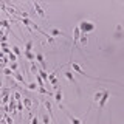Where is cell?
I'll return each mask as SVG.
<instances>
[{"mask_svg": "<svg viewBox=\"0 0 124 124\" xmlns=\"http://www.w3.org/2000/svg\"><path fill=\"white\" fill-rule=\"evenodd\" d=\"M78 28H79L81 34H85V36H87L88 33L95 31L96 25H95L93 22H90V20H81V22H79V25H78Z\"/></svg>", "mask_w": 124, "mask_h": 124, "instance_id": "6da1fadb", "label": "cell"}, {"mask_svg": "<svg viewBox=\"0 0 124 124\" xmlns=\"http://www.w3.org/2000/svg\"><path fill=\"white\" fill-rule=\"evenodd\" d=\"M108 98H110V93H108L107 90H104L102 96H101V99H99V108H102L104 106H106V102L108 101Z\"/></svg>", "mask_w": 124, "mask_h": 124, "instance_id": "7a4b0ae2", "label": "cell"}, {"mask_svg": "<svg viewBox=\"0 0 124 124\" xmlns=\"http://www.w3.org/2000/svg\"><path fill=\"white\" fill-rule=\"evenodd\" d=\"M70 65H71V68H73V70H75V71H76V73H79V75H82V76H87V73H85V71H84V70H82V68H81V65H79V64H78V62H71V64H70Z\"/></svg>", "mask_w": 124, "mask_h": 124, "instance_id": "3957f363", "label": "cell"}, {"mask_svg": "<svg viewBox=\"0 0 124 124\" xmlns=\"http://www.w3.org/2000/svg\"><path fill=\"white\" fill-rule=\"evenodd\" d=\"M54 101L57 104H62V90L59 87H56V92H54Z\"/></svg>", "mask_w": 124, "mask_h": 124, "instance_id": "277c9868", "label": "cell"}, {"mask_svg": "<svg viewBox=\"0 0 124 124\" xmlns=\"http://www.w3.org/2000/svg\"><path fill=\"white\" fill-rule=\"evenodd\" d=\"M33 6H34V8H36V11H37V14H39V16H40V17H42V19H45V17H46V16H45V13H44V9H42V6H40V3H37V2H34V3H33Z\"/></svg>", "mask_w": 124, "mask_h": 124, "instance_id": "5b68a950", "label": "cell"}, {"mask_svg": "<svg viewBox=\"0 0 124 124\" xmlns=\"http://www.w3.org/2000/svg\"><path fill=\"white\" fill-rule=\"evenodd\" d=\"M34 61H37L39 64H40V68H42V70L45 68V62H44V56H42L40 53H36V56H34Z\"/></svg>", "mask_w": 124, "mask_h": 124, "instance_id": "8992f818", "label": "cell"}, {"mask_svg": "<svg viewBox=\"0 0 124 124\" xmlns=\"http://www.w3.org/2000/svg\"><path fill=\"white\" fill-rule=\"evenodd\" d=\"M79 37H81V31H79V28H78V25H76L75 26V31H73V40H75V45L78 44Z\"/></svg>", "mask_w": 124, "mask_h": 124, "instance_id": "52a82bcc", "label": "cell"}, {"mask_svg": "<svg viewBox=\"0 0 124 124\" xmlns=\"http://www.w3.org/2000/svg\"><path fill=\"white\" fill-rule=\"evenodd\" d=\"M64 76L68 79V82H71V84H75V82H76V79H75V76H73V73H71V71H65V73H64Z\"/></svg>", "mask_w": 124, "mask_h": 124, "instance_id": "ba28073f", "label": "cell"}, {"mask_svg": "<svg viewBox=\"0 0 124 124\" xmlns=\"http://www.w3.org/2000/svg\"><path fill=\"white\" fill-rule=\"evenodd\" d=\"M67 116H68V119H70V123H71V124H82V121H81L79 118H75V116H71L68 112H67Z\"/></svg>", "mask_w": 124, "mask_h": 124, "instance_id": "9c48e42d", "label": "cell"}, {"mask_svg": "<svg viewBox=\"0 0 124 124\" xmlns=\"http://www.w3.org/2000/svg\"><path fill=\"white\" fill-rule=\"evenodd\" d=\"M79 40H81V45H82V48H85V46H87V44H88V40H87V36H85V34H81Z\"/></svg>", "mask_w": 124, "mask_h": 124, "instance_id": "30bf717a", "label": "cell"}, {"mask_svg": "<svg viewBox=\"0 0 124 124\" xmlns=\"http://www.w3.org/2000/svg\"><path fill=\"white\" fill-rule=\"evenodd\" d=\"M13 76H14V78H16V79H17L20 84H23V85H25V79H23V76H22V75H19V73H14Z\"/></svg>", "mask_w": 124, "mask_h": 124, "instance_id": "8fae6325", "label": "cell"}, {"mask_svg": "<svg viewBox=\"0 0 124 124\" xmlns=\"http://www.w3.org/2000/svg\"><path fill=\"white\" fill-rule=\"evenodd\" d=\"M45 108H46V112H48V115L51 116V102H50V101H45Z\"/></svg>", "mask_w": 124, "mask_h": 124, "instance_id": "7c38bea8", "label": "cell"}, {"mask_svg": "<svg viewBox=\"0 0 124 124\" xmlns=\"http://www.w3.org/2000/svg\"><path fill=\"white\" fill-rule=\"evenodd\" d=\"M101 96H102V92H96L95 93V96H93V101H98V102H99V99H101Z\"/></svg>", "mask_w": 124, "mask_h": 124, "instance_id": "4fadbf2b", "label": "cell"}, {"mask_svg": "<svg viewBox=\"0 0 124 124\" xmlns=\"http://www.w3.org/2000/svg\"><path fill=\"white\" fill-rule=\"evenodd\" d=\"M23 101H25V106H26V108H28V110H31V104H33V102H31V98H25Z\"/></svg>", "mask_w": 124, "mask_h": 124, "instance_id": "5bb4252c", "label": "cell"}, {"mask_svg": "<svg viewBox=\"0 0 124 124\" xmlns=\"http://www.w3.org/2000/svg\"><path fill=\"white\" fill-rule=\"evenodd\" d=\"M31 48H33V42L28 40V42H26V45H25V51H31Z\"/></svg>", "mask_w": 124, "mask_h": 124, "instance_id": "9a60e30c", "label": "cell"}, {"mask_svg": "<svg viewBox=\"0 0 124 124\" xmlns=\"http://www.w3.org/2000/svg\"><path fill=\"white\" fill-rule=\"evenodd\" d=\"M26 87L30 88V90H37V84L36 82H31V84H28Z\"/></svg>", "mask_w": 124, "mask_h": 124, "instance_id": "2e32d148", "label": "cell"}, {"mask_svg": "<svg viewBox=\"0 0 124 124\" xmlns=\"http://www.w3.org/2000/svg\"><path fill=\"white\" fill-rule=\"evenodd\" d=\"M13 50H14V56L16 57L20 56V48H19V46H13Z\"/></svg>", "mask_w": 124, "mask_h": 124, "instance_id": "e0dca14e", "label": "cell"}, {"mask_svg": "<svg viewBox=\"0 0 124 124\" xmlns=\"http://www.w3.org/2000/svg\"><path fill=\"white\" fill-rule=\"evenodd\" d=\"M44 124H50V115L48 113L44 115Z\"/></svg>", "mask_w": 124, "mask_h": 124, "instance_id": "ac0fdd59", "label": "cell"}, {"mask_svg": "<svg viewBox=\"0 0 124 124\" xmlns=\"http://www.w3.org/2000/svg\"><path fill=\"white\" fill-rule=\"evenodd\" d=\"M61 34H62V33H61L59 30H51V37H53V36H61Z\"/></svg>", "mask_w": 124, "mask_h": 124, "instance_id": "d6986e66", "label": "cell"}, {"mask_svg": "<svg viewBox=\"0 0 124 124\" xmlns=\"http://www.w3.org/2000/svg\"><path fill=\"white\" fill-rule=\"evenodd\" d=\"M20 98H22V95H20L19 92H16V93H14V101H20Z\"/></svg>", "mask_w": 124, "mask_h": 124, "instance_id": "ffe728a7", "label": "cell"}, {"mask_svg": "<svg viewBox=\"0 0 124 124\" xmlns=\"http://www.w3.org/2000/svg\"><path fill=\"white\" fill-rule=\"evenodd\" d=\"M5 73H6V75H14V73H13V70H11V68H6V70H5Z\"/></svg>", "mask_w": 124, "mask_h": 124, "instance_id": "44dd1931", "label": "cell"}, {"mask_svg": "<svg viewBox=\"0 0 124 124\" xmlns=\"http://www.w3.org/2000/svg\"><path fill=\"white\" fill-rule=\"evenodd\" d=\"M31 124H39V118H33V121H31Z\"/></svg>", "mask_w": 124, "mask_h": 124, "instance_id": "7402d4cb", "label": "cell"}, {"mask_svg": "<svg viewBox=\"0 0 124 124\" xmlns=\"http://www.w3.org/2000/svg\"><path fill=\"white\" fill-rule=\"evenodd\" d=\"M17 68V64H16V62H13V64H11V70H16Z\"/></svg>", "mask_w": 124, "mask_h": 124, "instance_id": "603a6c76", "label": "cell"}]
</instances>
